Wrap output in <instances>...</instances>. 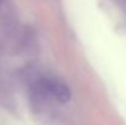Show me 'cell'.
Returning a JSON list of instances; mask_svg holds the SVG:
<instances>
[{
	"label": "cell",
	"instance_id": "6da1fadb",
	"mask_svg": "<svg viewBox=\"0 0 126 125\" xmlns=\"http://www.w3.org/2000/svg\"><path fill=\"white\" fill-rule=\"evenodd\" d=\"M47 87L48 89L51 92V94L58 99L60 101L61 103H66L70 101L71 98V92L69 89V87L63 83L61 81H58V80H50L47 82Z\"/></svg>",
	"mask_w": 126,
	"mask_h": 125
}]
</instances>
